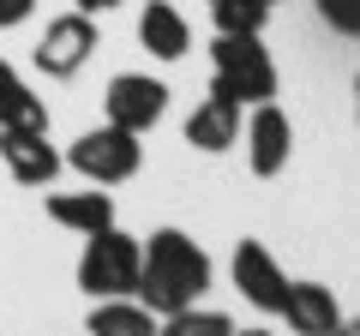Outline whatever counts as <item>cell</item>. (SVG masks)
Listing matches in <instances>:
<instances>
[{
	"label": "cell",
	"instance_id": "obj_1",
	"mask_svg": "<svg viewBox=\"0 0 360 336\" xmlns=\"http://www.w3.org/2000/svg\"><path fill=\"white\" fill-rule=\"evenodd\" d=\"M205 288H210V252L193 240V234L156 228L150 240H144V259H139V283H132V295H139L156 318H168V312L205 300Z\"/></svg>",
	"mask_w": 360,
	"mask_h": 336
},
{
	"label": "cell",
	"instance_id": "obj_2",
	"mask_svg": "<svg viewBox=\"0 0 360 336\" xmlns=\"http://www.w3.org/2000/svg\"><path fill=\"white\" fill-rule=\"evenodd\" d=\"M139 259L144 246L132 240L127 228H96L84 234V259H78V288H84L90 300H108V295H132V283H139Z\"/></svg>",
	"mask_w": 360,
	"mask_h": 336
},
{
	"label": "cell",
	"instance_id": "obj_3",
	"mask_svg": "<svg viewBox=\"0 0 360 336\" xmlns=\"http://www.w3.org/2000/svg\"><path fill=\"white\" fill-rule=\"evenodd\" d=\"M210 60H217L210 91L234 96V103H270V96H276V60H270V49L258 37H222L217 30Z\"/></svg>",
	"mask_w": 360,
	"mask_h": 336
},
{
	"label": "cell",
	"instance_id": "obj_4",
	"mask_svg": "<svg viewBox=\"0 0 360 336\" xmlns=\"http://www.w3.org/2000/svg\"><path fill=\"white\" fill-rule=\"evenodd\" d=\"M66 162H72L90 186H120V181H132L144 168V144H139V132H127V127H96V132H84V138L66 150Z\"/></svg>",
	"mask_w": 360,
	"mask_h": 336
},
{
	"label": "cell",
	"instance_id": "obj_5",
	"mask_svg": "<svg viewBox=\"0 0 360 336\" xmlns=\"http://www.w3.org/2000/svg\"><path fill=\"white\" fill-rule=\"evenodd\" d=\"M103 108H108V127H127V132L144 138L168 115V84L162 78H144V72H120V78H108Z\"/></svg>",
	"mask_w": 360,
	"mask_h": 336
},
{
	"label": "cell",
	"instance_id": "obj_6",
	"mask_svg": "<svg viewBox=\"0 0 360 336\" xmlns=\"http://www.w3.org/2000/svg\"><path fill=\"white\" fill-rule=\"evenodd\" d=\"M90 54H96V25H90V13H60V18H49V30H42V42H37V72L72 78V72H84Z\"/></svg>",
	"mask_w": 360,
	"mask_h": 336
},
{
	"label": "cell",
	"instance_id": "obj_7",
	"mask_svg": "<svg viewBox=\"0 0 360 336\" xmlns=\"http://www.w3.org/2000/svg\"><path fill=\"white\" fill-rule=\"evenodd\" d=\"M295 156V127L276 103H252V120H246V162H252L258 181H276Z\"/></svg>",
	"mask_w": 360,
	"mask_h": 336
},
{
	"label": "cell",
	"instance_id": "obj_8",
	"mask_svg": "<svg viewBox=\"0 0 360 336\" xmlns=\"http://www.w3.org/2000/svg\"><path fill=\"white\" fill-rule=\"evenodd\" d=\"M229 271H234V288H240L258 312H283L288 276H283V264L270 259L264 240H240V246H234V264H229Z\"/></svg>",
	"mask_w": 360,
	"mask_h": 336
},
{
	"label": "cell",
	"instance_id": "obj_9",
	"mask_svg": "<svg viewBox=\"0 0 360 336\" xmlns=\"http://www.w3.org/2000/svg\"><path fill=\"white\" fill-rule=\"evenodd\" d=\"M283 318H288V330H295V336H336L342 306H336V295L324 283H288Z\"/></svg>",
	"mask_w": 360,
	"mask_h": 336
},
{
	"label": "cell",
	"instance_id": "obj_10",
	"mask_svg": "<svg viewBox=\"0 0 360 336\" xmlns=\"http://www.w3.org/2000/svg\"><path fill=\"white\" fill-rule=\"evenodd\" d=\"M0 156L18 186H49L60 174V150L49 144V132H0Z\"/></svg>",
	"mask_w": 360,
	"mask_h": 336
},
{
	"label": "cell",
	"instance_id": "obj_11",
	"mask_svg": "<svg viewBox=\"0 0 360 336\" xmlns=\"http://www.w3.org/2000/svg\"><path fill=\"white\" fill-rule=\"evenodd\" d=\"M234 138H240V103H234V96H222V91H210L205 103L186 115V144L217 156V150H229Z\"/></svg>",
	"mask_w": 360,
	"mask_h": 336
},
{
	"label": "cell",
	"instance_id": "obj_12",
	"mask_svg": "<svg viewBox=\"0 0 360 336\" xmlns=\"http://www.w3.org/2000/svg\"><path fill=\"white\" fill-rule=\"evenodd\" d=\"M139 42L156 54V60H180V54L193 49V30H186V18H180L174 0H144V13H139Z\"/></svg>",
	"mask_w": 360,
	"mask_h": 336
},
{
	"label": "cell",
	"instance_id": "obj_13",
	"mask_svg": "<svg viewBox=\"0 0 360 336\" xmlns=\"http://www.w3.org/2000/svg\"><path fill=\"white\" fill-rule=\"evenodd\" d=\"M156 324H162V318H156L144 300L108 295V300H96V306H90L84 330H90V336H156Z\"/></svg>",
	"mask_w": 360,
	"mask_h": 336
},
{
	"label": "cell",
	"instance_id": "obj_14",
	"mask_svg": "<svg viewBox=\"0 0 360 336\" xmlns=\"http://www.w3.org/2000/svg\"><path fill=\"white\" fill-rule=\"evenodd\" d=\"M49 222H60L72 234H96L115 222V198L108 193H49Z\"/></svg>",
	"mask_w": 360,
	"mask_h": 336
},
{
	"label": "cell",
	"instance_id": "obj_15",
	"mask_svg": "<svg viewBox=\"0 0 360 336\" xmlns=\"http://www.w3.org/2000/svg\"><path fill=\"white\" fill-rule=\"evenodd\" d=\"M156 336H234V324H229V312H217V306H180V312H168L162 324H156Z\"/></svg>",
	"mask_w": 360,
	"mask_h": 336
},
{
	"label": "cell",
	"instance_id": "obj_16",
	"mask_svg": "<svg viewBox=\"0 0 360 336\" xmlns=\"http://www.w3.org/2000/svg\"><path fill=\"white\" fill-rule=\"evenodd\" d=\"M0 132H49V103L30 96L25 84H13L0 96Z\"/></svg>",
	"mask_w": 360,
	"mask_h": 336
},
{
	"label": "cell",
	"instance_id": "obj_17",
	"mask_svg": "<svg viewBox=\"0 0 360 336\" xmlns=\"http://www.w3.org/2000/svg\"><path fill=\"white\" fill-rule=\"evenodd\" d=\"M210 18H217L222 37H258L264 18H270V6L264 0H210Z\"/></svg>",
	"mask_w": 360,
	"mask_h": 336
},
{
	"label": "cell",
	"instance_id": "obj_18",
	"mask_svg": "<svg viewBox=\"0 0 360 336\" xmlns=\"http://www.w3.org/2000/svg\"><path fill=\"white\" fill-rule=\"evenodd\" d=\"M319 18L336 37H360V0H319Z\"/></svg>",
	"mask_w": 360,
	"mask_h": 336
},
{
	"label": "cell",
	"instance_id": "obj_19",
	"mask_svg": "<svg viewBox=\"0 0 360 336\" xmlns=\"http://www.w3.org/2000/svg\"><path fill=\"white\" fill-rule=\"evenodd\" d=\"M30 13H37V0H0V30H18Z\"/></svg>",
	"mask_w": 360,
	"mask_h": 336
},
{
	"label": "cell",
	"instance_id": "obj_20",
	"mask_svg": "<svg viewBox=\"0 0 360 336\" xmlns=\"http://www.w3.org/2000/svg\"><path fill=\"white\" fill-rule=\"evenodd\" d=\"M78 13H108V6H120V0H72Z\"/></svg>",
	"mask_w": 360,
	"mask_h": 336
},
{
	"label": "cell",
	"instance_id": "obj_21",
	"mask_svg": "<svg viewBox=\"0 0 360 336\" xmlns=\"http://www.w3.org/2000/svg\"><path fill=\"white\" fill-rule=\"evenodd\" d=\"M13 84H18V72H13V66H6V60H0V96L13 91Z\"/></svg>",
	"mask_w": 360,
	"mask_h": 336
},
{
	"label": "cell",
	"instance_id": "obj_22",
	"mask_svg": "<svg viewBox=\"0 0 360 336\" xmlns=\"http://www.w3.org/2000/svg\"><path fill=\"white\" fill-rule=\"evenodd\" d=\"M336 336H360V318H342V324H336Z\"/></svg>",
	"mask_w": 360,
	"mask_h": 336
},
{
	"label": "cell",
	"instance_id": "obj_23",
	"mask_svg": "<svg viewBox=\"0 0 360 336\" xmlns=\"http://www.w3.org/2000/svg\"><path fill=\"white\" fill-rule=\"evenodd\" d=\"M234 336H270V330H264V324H252V330H234Z\"/></svg>",
	"mask_w": 360,
	"mask_h": 336
},
{
	"label": "cell",
	"instance_id": "obj_24",
	"mask_svg": "<svg viewBox=\"0 0 360 336\" xmlns=\"http://www.w3.org/2000/svg\"><path fill=\"white\" fill-rule=\"evenodd\" d=\"M264 6H276V0H264Z\"/></svg>",
	"mask_w": 360,
	"mask_h": 336
},
{
	"label": "cell",
	"instance_id": "obj_25",
	"mask_svg": "<svg viewBox=\"0 0 360 336\" xmlns=\"http://www.w3.org/2000/svg\"><path fill=\"white\" fill-rule=\"evenodd\" d=\"M354 96H360V84H354Z\"/></svg>",
	"mask_w": 360,
	"mask_h": 336
}]
</instances>
